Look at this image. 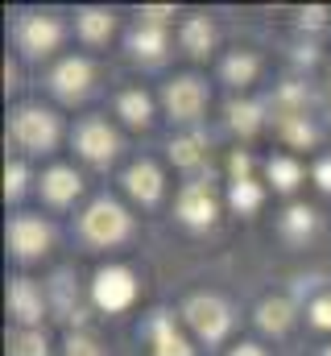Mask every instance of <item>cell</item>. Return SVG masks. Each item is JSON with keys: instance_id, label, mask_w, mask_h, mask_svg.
<instances>
[{"instance_id": "1", "label": "cell", "mask_w": 331, "mask_h": 356, "mask_svg": "<svg viewBox=\"0 0 331 356\" xmlns=\"http://www.w3.org/2000/svg\"><path fill=\"white\" fill-rule=\"evenodd\" d=\"M79 232H83L87 245L112 249V245H120V241L133 232V216H129L116 199H95V203L79 216Z\"/></svg>"}, {"instance_id": "2", "label": "cell", "mask_w": 331, "mask_h": 356, "mask_svg": "<svg viewBox=\"0 0 331 356\" xmlns=\"http://www.w3.org/2000/svg\"><path fill=\"white\" fill-rule=\"evenodd\" d=\"M182 319L191 323V332L207 344H220L232 332V307L220 294H191L182 302Z\"/></svg>"}, {"instance_id": "3", "label": "cell", "mask_w": 331, "mask_h": 356, "mask_svg": "<svg viewBox=\"0 0 331 356\" xmlns=\"http://www.w3.org/2000/svg\"><path fill=\"white\" fill-rule=\"evenodd\" d=\"M8 133H13V141L21 145V149H29V154H50L54 145H58V116L54 112H46V108H17L13 112V120H8Z\"/></svg>"}, {"instance_id": "4", "label": "cell", "mask_w": 331, "mask_h": 356, "mask_svg": "<svg viewBox=\"0 0 331 356\" xmlns=\"http://www.w3.org/2000/svg\"><path fill=\"white\" fill-rule=\"evenodd\" d=\"M50 245H54V232L46 220H38V216H13L8 220V249L17 261H38L50 253Z\"/></svg>"}, {"instance_id": "5", "label": "cell", "mask_w": 331, "mask_h": 356, "mask_svg": "<svg viewBox=\"0 0 331 356\" xmlns=\"http://www.w3.org/2000/svg\"><path fill=\"white\" fill-rule=\"evenodd\" d=\"M58 42H63V25H58L54 17H46V13H25V17L17 21V46H21L25 58H46V54L58 50Z\"/></svg>"}, {"instance_id": "6", "label": "cell", "mask_w": 331, "mask_h": 356, "mask_svg": "<svg viewBox=\"0 0 331 356\" xmlns=\"http://www.w3.org/2000/svg\"><path fill=\"white\" fill-rule=\"evenodd\" d=\"M75 149H79L91 166H108V162L120 154V133H116L108 120L87 116L79 129H75Z\"/></svg>"}, {"instance_id": "7", "label": "cell", "mask_w": 331, "mask_h": 356, "mask_svg": "<svg viewBox=\"0 0 331 356\" xmlns=\"http://www.w3.org/2000/svg\"><path fill=\"white\" fill-rule=\"evenodd\" d=\"M91 298H95L99 311H124V307L137 298V277H133L124 266L99 269L95 282H91Z\"/></svg>"}, {"instance_id": "8", "label": "cell", "mask_w": 331, "mask_h": 356, "mask_svg": "<svg viewBox=\"0 0 331 356\" xmlns=\"http://www.w3.org/2000/svg\"><path fill=\"white\" fill-rule=\"evenodd\" d=\"M162 99H166V112H170L174 120L191 124V120H199L203 108H207V83L195 79V75H178L174 83H166Z\"/></svg>"}, {"instance_id": "9", "label": "cell", "mask_w": 331, "mask_h": 356, "mask_svg": "<svg viewBox=\"0 0 331 356\" xmlns=\"http://www.w3.org/2000/svg\"><path fill=\"white\" fill-rule=\"evenodd\" d=\"M216 216H220V199L207 182H186L178 191V220L186 228H211Z\"/></svg>"}, {"instance_id": "10", "label": "cell", "mask_w": 331, "mask_h": 356, "mask_svg": "<svg viewBox=\"0 0 331 356\" xmlns=\"http://www.w3.org/2000/svg\"><path fill=\"white\" fill-rule=\"evenodd\" d=\"M8 311L21 327H38L42 315H46V302H42V290L29 282V277H13L8 282Z\"/></svg>"}, {"instance_id": "11", "label": "cell", "mask_w": 331, "mask_h": 356, "mask_svg": "<svg viewBox=\"0 0 331 356\" xmlns=\"http://www.w3.org/2000/svg\"><path fill=\"white\" fill-rule=\"evenodd\" d=\"M50 88H54L58 99H67V104L83 99L87 88H91V63L87 58H63L54 67V75H50Z\"/></svg>"}, {"instance_id": "12", "label": "cell", "mask_w": 331, "mask_h": 356, "mask_svg": "<svg viewBox=\"0 0 331 356\" xmlns=\"http://www.w3.org/2000/svg\"><path fill=\"white\" fill-rule=\"evenodd\" d=\"M124 191H129L137 203L154 207V203L162 199V170H158L154 162H133V166L124 170Z\"/></svg>"}, {"instance_id": "13", "label": "cell", "mask_w": 331, "mask_h": 356, "mask_svg": "<svg viewBox=\"0 0 331 356\" xmlns=\"http://www.w3.org/2000/svg\"><path fill=\"white\" fill-rule=\"evenodd\" d=\"M83 191V178L71 170V166H50L46 175H42V199L50 203V207H67V203H75V195Z\"/></svg>"}, {"instance_id": "14", "label": "cell", "mask_w": 331, "mask_h": 356, "mask_svg": "<svg viewBox=\"0 0 331 356\" xmlns=\"http://www.w3.org/2000/svg\"><path fill=\"white\" fill-rule=\"evenodd\" d=\"M178 42H182V50L191 58H207L211 46H216V25L207 17H186L182 29H178Z\"/></svg>"}, {"instance_id": "15", "label": "cell", "mask_w": 331, "mask_h": 356, "mask_svg": "<svg viewBox=\"0 0 331 356\" xmlns=\"http://www.w3.org/2000/svg\"><path fill=\"white\" fill-rule=\"evenodd\" d=\"M170 162L186 175H195L199 166H207V137L203 133H186V137H174L170 141Z\"/></svg>"}, {"instance_id": "16", "label": "cell", "mask_w": 331, "mask_h": 356, "mask_svg": "<svg viewBox=\"0 0 331 356\" xmlns=\"http://www.w3.org/2000/svg\"><path fill=\"white\" fill-rule=\"evenodd\" d=\"M154 356H195L191 340L174 327L170 315H154Z\"/></svg>"}, {"instance_id": "17", "label": "cell", "mask_w": 331, "mask_h": 356, "mask_svg": "<svg viewBox=\"0 0 331 356\" xmlns=\"http://www.w3.org/2000/svg\"><path fill=\"white\" fill-rule=\"evenodd\" d=\"M290 323H294V302L290 298H265L261 307H257V327L261 332H269V336H282V332H290Z\"/></svg>"}, {"instance_id": "18", "label": "cell", "mask_w": 331, "mask_h": 356, "mask_svg": "<svg viewBox=\"0 0 331 356\" xmlns=\"http://www.w3.org/2000/svg\"><path fill=\"white\" fill-rule=\"evenodd\" d=\"M75 29H79L83 42L99 46V42H108V38H112L116 17H112L108 8H79V13H75Z\"/></svg>"}, {"instance_id": "19", "label": "cell", "mask_w": 331, "mask_h": 356, "mask_svg": "<svg viewBox=\"0 0 331 356\" xmlns=\"http://www.w3.org/2000/svg\"><path fill=\"white\" fill-rule=\"evenodd\" d=\"M129 50H133L137 58L162 63V54H166V29H162V25H145V21H137V29H133V38H129Z\"/></svg>"}, {"instance_id": "20", "label": "cell", "mask_w": 331, "mask_h": 356, "mask_svg": "<svg viewBox=\"0 0 331 356\" xmlns=\"http://www.w3.org/2000/svg\"><path fill=\"white\" fill-rule=\"evenodd\" d=\"M116 112H120V116H124L133 129H145V124L154 120V99H150L141 88L120 91V99H116Z\"/></svg>"}, {"instance_id": "21", "label": "cell", "mask_w": 331, "mask_h": 356, "mask_svg": "<svg viewBox=\"0 0 331 356\" xmlns=\"http://www.w3.org/2000/svg\"><path fill=\"white\" fill-rule=\"evenodd\" d=\"M228 124H232L241 137H252V133L265 124L261 104H252V99H236V104H228Z\"/></svg>"}, {"instance_id": "22", "label": "cell", "mask_w": 331, "mask_h": 356, "mask_svg": "<svg viewBox=\"0 0 331 356\" xmlns=\"http://www.w3.org/2000/svg\"><path fill=\"white\" fill-rule=\"evenodd\" d=\"M257 71H261L257 54H232V58H224V79H228L232 88H248V83L257 79Z\"/></svg>"}, {"instance_id": "23", "label": "cell", "mask_w": 331, "mask_h": 356, "mask_svg": "<svg viewBox=\"0 0 331 356\" xmlns=\"http://www.w3.org/2000/svg\"><path fill=\"white\" fill-rule=\"evenodd\" d=\"M8 356H50L46 336H42L38 327H21V332H13V336H8Z\"/></svg>"}, {"instance_id": "24", "label": "cell", "mask_w": 331, "mask_h": 356, "mask_svg": "<svg viewBox=\"0 0 331 356\" xmlns=\"http://www.w3.org/2000/svg\"><path fill=\"white\" fill-rule=\"evenodd\" d=\"M282 232H286L290 241L311 236V232H315V211H311V207H302V203H294V207L282 216Z\"/></svg>"}, {"instance_id": "25", "label": "cell", "mask_w": 331, "mask_h": 356, "mask_svg": "<svg viewBox=\"0 0 331 356\" xmlns=\"http://www.w3.org/2000/svg\"><path fill=\"white\" fill-rule=\"evenodd\" d=\"M269 182H273L277 191H294V186L302 182V166H298L294 158H273V162H269Z\"/></svg>"}, {"instance_id": "26", "label": "cell", "mask_w": 331, "mask_h": 356, "mask_svg": "<svg viewBox=\"0 0 331 356\" xmlns=\"http://www.w3.org/2000/svg\"><path fill=\"white\" fill-rule=\"evenodd\" d=\"M261 199H265V186H261V182H252V178H245V182H232V207H236L241 216L257 211V207H261Z\"/></svg>"}, {"instance_id": "27", "label": "cell", "mask_w": 331, "mask_h": 356, "mask_svg": "<svg viewBox=\"0 0 331 356\" xmlns=\"http://www.w3.org/2000/svg\"><path fill=\"white\" fill-rule=\"evenodd\" d=\"M63 356H104V348H99L95 336H87V332H71V336H67V353Z\"/></svg>"}, {"instance_id": "28", "label": "cell", "mask_w": 331, "mask_h": 356, "mask_svg": "<svg viewBox=\"0 0 331 356\" xmlns=\"http://www.w3.org/2000/svg\"><path fill=\"white\" fill-rule=\"evenodd\" d=\"M25 178H29L25 162H8V166H4V195H8V199H21V195H25Z\"/></svg>"}, {"instance_id": "29", "label": "cell", "mask_w": 331, "mask_h": 356, "mask_svg": "<svg viewBox=\"0 0 331 356\" xmlns=\"http://www.w3.org/2000/svg\"><path fill=\"white\" fill-rule=\"evenodd\" d=\"M282 141H290V145H315V129H311L307 120L282 124Z\"/></svg>"}, {"instance_id": "30", "label": "cell", "mask_w": 331, "mask_h": 356, "mask_svg": "<svg viewBox=\"0 0 331 356\" xmlns=\"http://www.w3.org/2000/svg\"><path fill=\"white\" fill-rule=\"evenodd\" d=\"M307 315H311V323H315L319 332H331V294L315 298V302L307 307Z\"/></svg>"}, {"instance_id": "31", "label": "cell", "mask_w": 331, "mask_h": 356, "mask_svg": "<svg viewBox=\"0 0 331 356\" xmlns=\"http://www.w3.org/2000/svg\"><path fill=\"white\" fill-rule=\"evenodd\" d=\"M170 17H174V8H170V4H158V8H141V21H145V25H162V29H166V21H170Z\"/></svg>"}, {"instance_id": "32", "label": "cell", "mask_w": 331, "mask_h": 356, "mask_svg": "<svg viewBox=\"0 0 331 356\" xmlns=\"http://www.w3.org/2000/svg\"><path fill=\"white\" fill-rule=\"evenodd\" d=\"M315 182H319V186L331 195V158H323V162L315 166Z\"/></svg>"}, {"instance_id": "33", "label": "cell", "mask_w": 331, "mask_h": 356, "mask_svg": "<svg viewBox=\"0 0 331 356\" xmlns=\"http://www.w3.org/2000/svg\"><path fill=\"white\" fill-rule=\"evenodd\" d=\"M328 21V8H302V25H323Z\"/></svg>"}, {"instance_id": "34", "label": "cell", "mask_w": 331, "mask_h": 356, "mask_svg": "<svg viewBox=\"0 0 331 356\" xmlns=\"http://www.w3.org/2000/svg\"><path fill=\"white\" fill-rule=\"evenodd\" d=\"M228 356H265V348H257V344H236Z\"/></svg>"}, {"instance_id": "35", "label": "cell", "mask_w": 331, "mask_h": 356, "mask_svg": "<svg viewBox=\"0 0 331 356\" xmlns=\"http://www.w3.org/2000/svg\"><path fill=\"white\" fill-rule=\"evenodd\" d=\"M323 356H331V344H328V348H323Z\"/></svg>"}]
</instances>
